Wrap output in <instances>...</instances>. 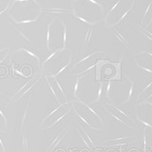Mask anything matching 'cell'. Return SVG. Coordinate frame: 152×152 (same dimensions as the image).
Instances as JSON below:
<instances>
[{
    "instance_id": "cell-1",
    "label": "cell",
    "mask_w": 152,
    "mask_h": 152,
    "mask_svg": "<svg viewBox=\"0 0 152 152\" xmlns=\"http://www.w3.org/2000/svg\"><path fill=\"white\" fill-rule=\"evenodd\" d=\"M43 8L36 0H12L7 10L8 16L16 24H31L38 20Z\"/></svg>"
},
{
    "instance_id": "cell-2",
    "label": "cell",
    "mask_w": 152,
    "mask_h": 152,
    "mask_svg": "<svg viewBox=\"0 0 152 152\" xmlns=\"http://www.w3.org/2000/svg\"><path fill=\"white\" fill-rule=\"evenodd\" d=\"M70 11L76 18L91 26L104 20V9L96 0H74Z\"/></svg>"
},
{
    "instance_id": "cell-3",
    "label": "cell",
    "mask_w": 152,
    "mask_h": 152,
    "mask_svg": "<svg viewBox=\"0 0 152 152\" xmlns=\"http://www.w3.org/2000/svg\"><path fill=\"white\" fill-rule=\"evenodd\" d=\"M68 28L63 19L55 17L48 24L46 31V48L50 53L66 48Z\"/></svg>"
},
{
    "instance_id": "cell-4",
    "label": "cell",
    "mask_w": 152,
    "mask_h": 152,
    "mask_svg": "<svg viewBox=\"0 0 152 152\" xmlns=\"http://www.w3.org/2000/svg\"><path fill=\"white\" fill-rule=\"evenodd\" d=\"M135 0H107L104 8V24L107 28L116 27L134 8Z\"/></svg>"
},
{
    "instance_id": "cell-5",
    "label": "cell",
    "mask_w": 152,
    "mask_h": 152,
    "mask_svg": "<svg viewBox=\"0 0 152 152\" xmlns=\"http://www.w3.org/2000/svg\"><path fill=\"white\" fill-rule=\"evenodd\" d=\"M71 61H72V51L66 48L64 50L50 53L41 64V66L47 72L46 75L58 77L70 66Z\"/></svg>"
},
{
    "instance_id": "cell-6",
    "label": "cell",
    "mask_w": 152,
    "mask_h": 152,
    "mask_svg": "<svg viewBox=\"0 0 152 152\" xmlns=\"http://www.w3.org/2000/svg\"><path fill=\"white\" fill-rule=\"evenodd\" d=\"M103 53H106V51L104 50H97V51H94L92 53H90L88 55H87L86 57H84L83 59H81L79 62L75 63L72 68L71 69H74V68H78V66H81V70H79L77 73V75H82L84 73H87L88 71L95 68L98 64L99 62L101 61L102 59V54Z\"/></svg>"
},
{
    "instance_id": "cell-7",
    "label": "cell",
    "mask_w": 152,
    "mask_h": 152,
    "mask_svg": "<svg viewBox=\"0 0 152 152\" xmlns=\"http://www.w3.org/2000/svg\"><path fill=\"white\" fill-rule=\"evenodd\" d=\"M111 28L113 30L114 34H115V36L119 40V42H120L124 47H126L125 49H126V48L129 46V40H128L127 36L123 31H121V30H119L117 27H112Z\"/></svg>"
},
{
    "instance_id": "cell-8",
    "label": "cell",
    "mask_w": 152,
    "mask_h": 152,
    "mask_svg": "<svg viewBox=\"0 0 152 152\" xmlns=\"http://www.w3.org/2000/svg\"><path fill=\"white\" fill-rule=\"evenodd\" d=\"M68 131H69V127H66L63 132H61L60 134H58V136H57V137L55 138V139L50 142V145L49 146H48V148L46 149L45 152H50V150L54 149L55 147L60 144V142H61L62 140H63V138L66 136V134L68 133Z\"/></svg>"
},
{
    "instance_id": "cell-9",
    "label": "cell",
    "mask_w": 152,
    "mask_h": 152,
    "mask_svg": "<svg viewBox=\"0 0 152 152\" xmlns=\"http://www.w3.org/2000/svg\"><path fill=\"white\" fill-rule=\"evenodd\" d=\"M68 104V102H66L65 104H60L58 107H56L55 108L51 109V110H50V111L49 113H48V114H47V115H46V116H45L44 118L42 119V121H41V123H40V126H43V124H44V123H45V122H46V121L48 120V119H49L50 117H51L52 115H53V114H55V113H56L57 111L59 110L60 108H62V107H64L65 104Z\"/></svg>"
},
{
    "instance_id": "cell-10",
    "label": "cell",
    "mask_w": 152,
    "mask_h": 152,
    "mask_svg": "<svg viewBox=\"0 0 152 152\" xmlns=\"http://www.w3.org/2000/svg\"><path fill=\"white\" fill-rule=\"evenodd\" d=\"M12 2V0H0V15L7 12Z\"/></svg>"
},
{
    "instance_id": "cell-11",
    "label": "cell",
    "mask_w": 152,
    "mask_h": 152,
    "mask_svg": "<svg viewBox=\"0 0 152 152\" xmlns=\"http://www.w3.org/2000/svg\"><path fill=\"white\" fill-rule=\"evenodd\" d=\"M69 110H66V113L62 114L61 116H59V117L57 118V119H55L54 121H52V122L50 123V125L49 126H46L45 128H43V129H48V128H51V127H53V126H54L55 125H57V124H58L60 121H62L64 118H66V116H68V114H69Z\"/></svg>"
},
{
    "instance_id": "cell-12",
    "label": "cell",
    "mask_w": 152,
    "mask_h": 152,
    "mask_svg": "<svg viewBox=\"0 0 152 152\" xmlns=\"http://www.w3.org/2000/svg\"><path fill=\"white\" fill-rule=\"evenodd\" d=\"M106 111H107V112L108 113V115H109V116H111V117H112L113 119H115L116 121H118L119 123H121L122 125H124V126H126L127 128H135V129H136V127H133V126H128L127 124H126V123L125 121H124V120H123V119H122V118H121L120 116H117L116 114H114V113L110 112V111H109V110H107V109H106Z\"/></svg>"
},
{
    "instance_id": "cell-13",
    "label": "cell",
    "mask_w": 152,
    "mask_h": 152,
    "mask_svg": "<svg viewBox=\"0 0 152 152\" xmlns=\"http://www.w3.org/2000/svg\"><path fill=\"white\" fill-rule=\"evenodd\" d=\"M109 104V106H110V107H112L114 109H115V110H116L118 113L122 114V116H123V117H125V118H126V119H127V120H130V121H132V122H133V119H132L129 115H128V114H127L125 110H123L122 108H120L119 107L114 106V104Z\"/></svg>"
},
{
    "instance_id": "cell-14",
    "label": "cell",
    "mask_w": 152,
    "mask_h": 152,
    "mask_svg": "<svg viewBox=\"0 0 152 152\" xmlns=\"http://www.w3.org/2000/svg\"><path fill=\"white\" fill-rule=\"evenodd\" d=\"M83 132H84L85 136L87 137V138H88V140L89 141V144H90V145H91V147H93V148H96V145H95V142H94V141L92 140V138L88 135V133L87 131H86L85 129H83Z\"/></svg>"
},
{
    "instance_id": "cell-15",
    "label": "cell",
    "mask_w": 152,
    "mask_h": 152,
    "mask_svg": "<svg viewBox=\"0 0 152 152\" xmlns=\"http://www.w3.org/2000/svg\"><path fill=\"white\" fill-rule=\"evenodd\" d=\"M0 116H1V117L3 118V121H4V126H5V127L7 128V126H8V119H7L6 115H5V113L2 111V109H1V108H0Z\"/></svg>"
},
{
    "instance_id": "cell-16",
    "label": "cell",
    "mask_w": 152,
    "mask_h": 152,
    "mask_svg": "<svg viewBox=\"0 0 152 152\" xmlns=\"http://www.w3.org/2000/svg\"><path fill=\"white\" fill-rule=\"evenodd\" d=\"M130 138H134L133 136H129V137H123V138H115V139H110V140H108L107 142H115V141H119V140H122V141H124V140H128V139H130Z\"/></svg>"
}]
</instances>
